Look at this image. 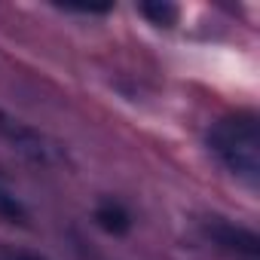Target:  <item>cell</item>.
<instances>
[{"label": "cell", "mask_w": 260, "mask_h": 260, "mask_svg": "<svg viewBox=\"0 0 260 260\" xmlns=\"http://www.w3.org/2000/svg\"><path fill=\"white\" fill-rule=\"evenodd\" d=\"M0 217L10 220V223H25V220H28V211H25L22 199H19L4 181H0Z\"/></svg>", "instance_id": "cell-2"}, {"label": "cell", "mask_w": 260, "mask_h": 260, "mask_svg": "<svg viewBox=\"0 0 260 260\" xmlns=\"http://www.w3.org/2000/svg\"><path fill=\"white\" fill-rule=\"evenodd\" d=\"M208 144L214 156L248 187H257L260 178V132L254 113H233L214 122Z\"/></svg>", "instance_id": "cell-1"}, {"label": "cell", "mask_w": 260, "mask_h": 260, "mask_svg": "<svg viewBox=\"0 0 260 260\" xmlns=\"http://www.w3.org/2000/svg\"><path fill=\"white\" fill-rule=\"evenodd\" d=\"M95 220H98L104 230H110V233H122V230L128 226V214H125V208L116 205V202H104V205L95 211Z\"/></svg>", "instance_id": "cell-3"}, {"label": "cell", "mask_w": 260, "mask_h": 260, "mask_svg": "<svg viewBox=\"0 0 260 260\" xmlns=\"http://www.w3.org/2000/svg\"><path fill=\"white\" fill-rule=\"evenodd\" d=\"M141 13L153 25H175L178 22V7H172V4H144Z\"/></svg>", "instance_id": "cell-4"}, {"label": "cell", "mask_w": 260, "mask_h": 260, "mask_svg": "<svg viewBox=\"0 0 260 260\" xmlns=\"http://www.w3.org/2000/svg\"><path fill=\"white\" fill-rule=\"evenodd\" d=\"M10 260H40V257H31V254H16V257H10Z\"/></svg>", "instance_id": "cell-5"}]
</instances>
